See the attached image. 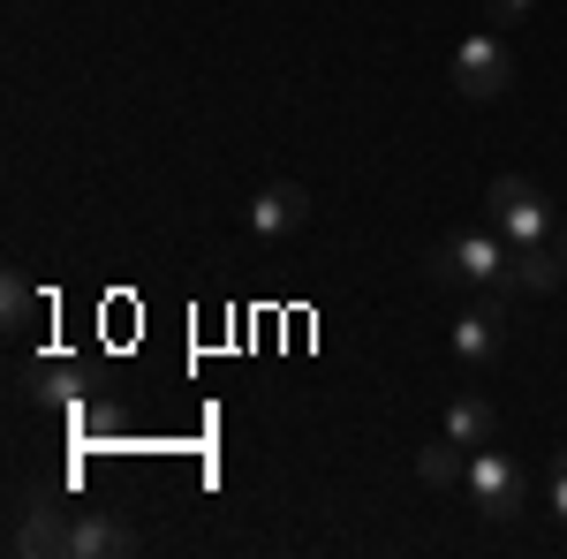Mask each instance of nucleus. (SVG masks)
<instances>
[{
  "label": "nucleus",
  "instance_id": "obj_1",
  "mask_svg": "<svg viewBox=\"0 0 567 559\" xmlns=\"http://www.w3.org/2000/svg\"><path fill=\"white\" fill-rule=\"evenodd\" d=\"M507 258H515V242H507L499 227H470V235H446L424 272H432V280H470V288L507 296Z\"/></svg>",
  "mask_w": 567,
  "mask_h": 559
},
{
  "label": "nucleus",
  "instance_id": "obj_2",
  "mask_svg": "<svg viewBox=\"0 0 567 559\" xmlns=\"http://www.w3.org/2000/svg\"><path fill=\"white\" fill-rule=\"evenodd\" d=\"M484 213H492V227L507 235V242H545L560 219H553V197L537 189V182H523V174H499L492 189H484Z\"/></svg>",
  "mask_w": 567,
  "mask_h": 559
},
{
  "label": "nucleus",
  "instance_id": "obj_3",
  "mask_svg": "<svg viewBox=\"0 0 567 559\" xmlns=\"http://www.w3.org/2000/svg\"><path fill=\"white\" fill-rule=\"evenodd\" d=\"M470 499H477L484 521H515L529 507L523 462H515V454H499V446H477V454H470Z\"/></svg>",
  "mask_w": 567,
  "mask_h": 559
},
{
  "label": "nucleus",
  "instance_id": "obj_4",
  "mask_svg": "<svg viewBox=\"0 0 567 559\" xmlns=\"http://www.w3.org/2000/svg\"><path fill=\"white\" fill-rule=\"evenodd\" d=\"M69 537H76V515H69L61 499H45V491H31V499L16 507V529H8V552H16V559H69Z\"/></svg>",
  "mask_w": 567,
  "mask_h": 559
},
{
  "label": "nucleus",
  "instance_id": "obj_5",
  "mask_svg": "<svg viewBox=\"0 0 567 559\" xmlns=\"http://www.w3.org/2000/svg\"><path fill=\"white\" fill-rule=\"evenodd\" d=\"M507 84H515V45L499 39V31L462 39V53H454V91L462 99H499Z\"/></svg>",
  "mask_w": 567,
  "mask_h": 559
},
{
  "label": "nucleus",
  "instance_id": "obj_6",
  "mask_svg": "<svg viewBox=\"0 0 567 559\" xmlns=\"http://www.w3.org/2000/svg\"><path fill=\"white\" fill-rule=\"evenodd\" d=\"M507 302L515 296H492V288H484V302H470V310L454 318L446 341H454L462 363H499V355H507Z\"/></svg>",
  "mask_w": 567,
  "mask_h": 559
},
{
  "label": "nucleus",
  "instance_id": "obj_7",
  "mask_svg": "<svg viewBox=\"0 0 567 559\" xmlns=\"http://www.w3.org/2000/svg\"><path fill=\"white\" fill-rule=\"evenodd\" d=\"M567 280V227H553L545 242H515L507 258V296H553Z\"/></svg>",
  "mask_w": 567,
  "mask_h": 559
},
{
  "label": "nucleus",
  "instance_id": "obj_8",
  "mask_svg": "<svg viewBox=\"0 0 567 559\" xmlns=\"http://www.w3.org/2000/svg\"><path fill=\"white\" fill-rule=\"evenodd\" d=\"M303 219H310V189L303 182H265L258 197H250V235H265V242L296 235Z\"/></svg>",
  "mask_w": 567,
  "mask_h": 559
},
{
  "label": "nucleus",
  "instance_id": "obj_9",
  "mask_svg": "<svg viewBox=\"0 0 567 559\" xmlns=\"http://www.w3.org/2000/svg\"><path fill=\"white\" fill-rule=\"evenodd\" d=\"M136 552V529L122 515H106V507H91L76 515V537H69V559H130Z\"/></svg>",
  "mask_w": 567,
  "mask_h": 559
},
{
  "label": "nucleus",
  "instance_id": "obj_10",
  "mask_svg": "<svg viewBox=\"0 0 567 559\" xmlns=\"http://www.w3.org/2000/svg\"><path fill=\"white\" fill-rule=\"evenodd\" d=\"M470 454H477V446H462V438H432V446H416V484H432V491L470 484Z\"/></svg>",
  "mask_w": 567,
  "mask_h": 559
},
{
  "label": "nucleus",
  "instance_id": "obj_11",
  "mask_svg": "<svg viewBox=\"0 0 567 559\" xmlns=\"http://www.w3.org/2000/svg\"><path fill=\"white\" fill-rule=\"evenodd\" d=\"M39 318H45V296L23 272H8V280H0V325H8V333H31Z\"/></svg>",
  "mask_w": 567,
  "mask_h": 559
},
{
  "label": "nucleus",
  "instance_id": "obj_12",
  "mask_svg": "<svg viewBox=\"0 0 567 559\" xmlns=\"http://www.w3.org/2000/svg\"><path fill=\"white\" fill-rule=\"evenodd\" d=\"M492 431H499V416H492V401H477V393H462L446 408V438H462V446H492Z\"/></svg>",
  "mask_w": 567,
  "mask_h": 559
},
{
  "label": "nucleus",
  "instance_id": "obj_13",
  "mask_svg": "<svg viewBox=\"0 0 567 559\" xmlns=\"http://www.w3.org/2000/svg\"><path fill=\"white\" fill-rule=\"evenodd\" d=\"M76 393V363H31L23 371V401H69Z\"/></svg>",
  "mask_w": 567,
  "mask_h": 559
},
{
  "label": "nucleus",
  "instance_id": "obj_14",
  "mask_svg": "<svg viewBox=\"0 0 567 559\" xmlns=\"http://www.w3.org/2000/svg\"><path fill=\"white\" fill-rule=\"evenodd\" d=\"M545 499H553V515L567 521V446L553 454V484H545Z\"/></svg>",
  "mask_w": 567,
  "mask_h": 559
},
{
  "label": "nucleus",
  "instance_id": "obj_15",
  "mask_svg": "<svg viewBox=\"0 0 567 559\" xmlns=\"http://www.w3.org/2000/svg\"><path fill=\"white\" fill-rule=\"evenodd\" d=\"M529 8H537V0H484V15H492V23H523Z\"/></svg>",
  "mask_w": 567,
  "mask_h": 559
}]
</instances>
